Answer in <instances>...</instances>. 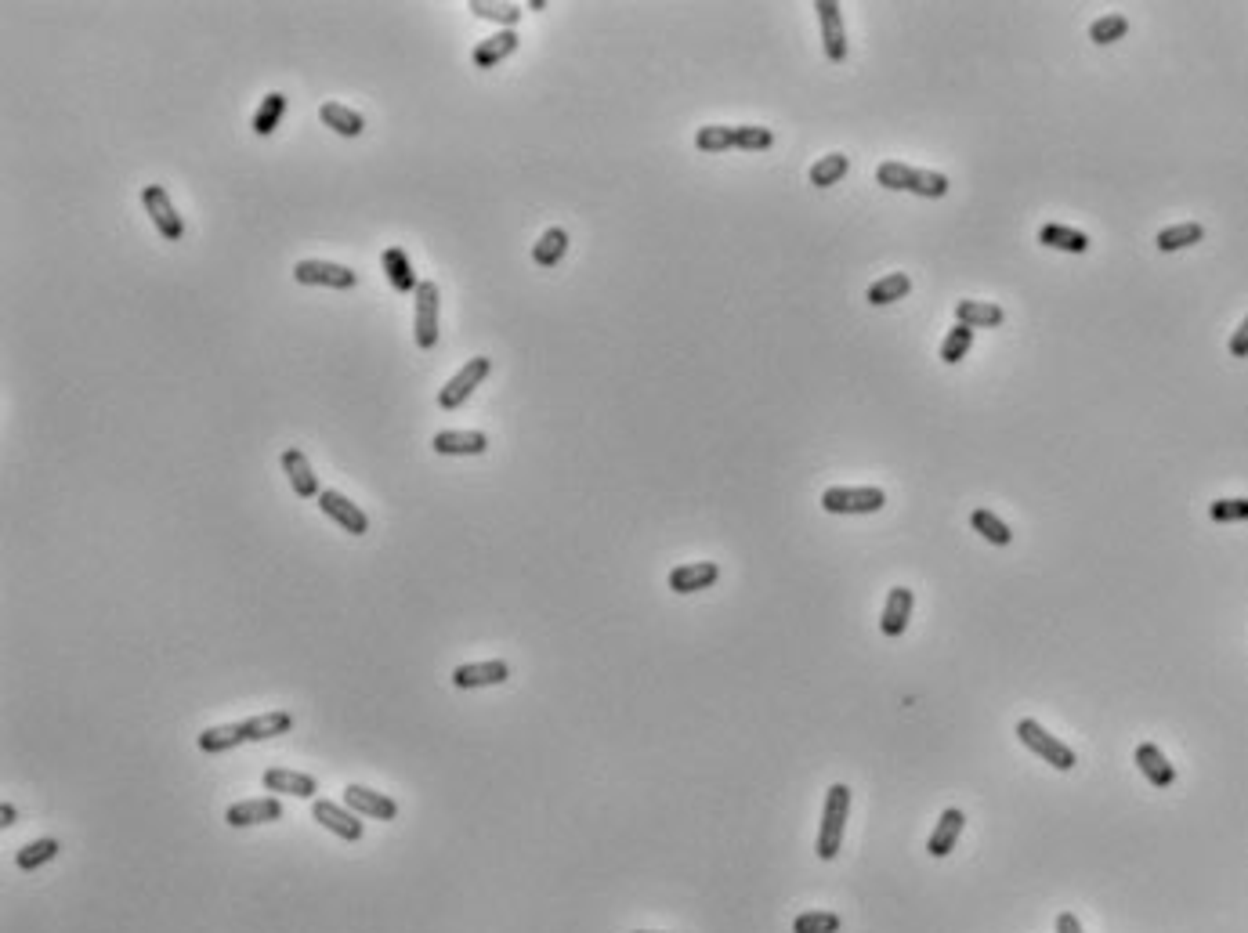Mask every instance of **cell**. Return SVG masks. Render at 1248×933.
I'll return each mask as SVG.
<instances>
[{"mask_svg":"<svg viewBox=\"0 0 1248 933\" xmlns=\"http://www.w3.org/2000/svg\"><path fill=\"white\" fill-rule=\"evenodd\" d=\"M818 22H822V44L829 62H843L847 58V33H843V11L836 0H814Z\"/></svg>","mask_w":1248,"mask_h":933,"instance_id":"cell-10","label":"cell"},{"mask_svg":"<svg viewBox=\"0 0 1248 933\" xmlns=\"http://www.w3.org/2000/svg\"><path fill=\"white\" fill-rule=\"evenodd\" d=\"M196 742L203 753H225V749H236L239 742H246V735H243V724H221V727H207Z\"/></svg>","mask_w":1248,"mask_h":933,"instance_id":"cell-33","label":"cell"},{"mask_svg":"<svg viewBox=\"0 0 1248 933\" xmlns=\"http://www.w3.org/2000/svg\"><path fill=\"white\" fill-rule=\"evenodd\" d=\"M142 203H145V210H149L152 225L160 228L163 239H181V236H185V221H181V214L174 210L171 196H167V189H163V185H145V189H142Z\"/></svg>","mask_w":1248,"mask_h":933,"instance_id":"cell-7","label":"cell"},{"mask_svg":"<svg viewBox=\"0 0 1248 933\" xmlns=\"http://www.w3.org/2000/svg\"><path fill=\"white\" fill-rule=\"evenodd\" d=\"M963 829H966V814L959 811V807H948V811L937 818L934 832H930V839H927L930 858H948L955 850V843H959V836H963Z\"/></svg>","mask_w":1248,"mask_h":933,"instance_id":"cell-15","label":"cell"},{"mask_svg":"<svg viewBox=\"0 0 1248 933\" xmlns=\"http://www.w3.org/2000/svg\"><path fill=\"white\" fill-rule=\"evenodd\" d=\"M717 579L720 568L713 561H691V565H681L670 572V590L673 594H699V590H710Z\"/></svg>","mask_w":1248,"mask_h":933,"instance_id":"cell-16","label":"cell"},{"mask_svg":"<svg viewBox=\"0 0 1248 933\" xmlns=\"http://www.w3.org/2000/svg\"><path fill=\"white\" fill-rule=\"evenodd\" d=\"M511 677V666L500 659L492 662H467V666H456L453 670V684L460 691H474V688H492V684H503V680Z\"/></svg>","mask_w":1248,"mask_h":933,"instance_id":"cell-12","label":"cell"},{"mask_svg":"<svg viewBox=\"0 0 1248 933\" xmlns=\"http://www.w3.org/2000/svg\"><path fill=\"white\" fill-rule=\"evenodd\" d=\"M565 250H568L565 228H547V232L539 236V243L532 246V261H536L539 268H554V264L565 257Z\"/></svg>","mask_w":1248,"mask_h":933,"instance_id":"cell-31","label":"cell"},{"mask_svg":"<svg viewBox=\"0 0 1248 933\" xmlns=\"http://www.w3.org/2000/svg\"><path fill=\"white\" fill-rule=\"evenodd\" d=\"M1209 518L1230 525V521H1248V500H1216L1209 507Z\"/></svg>","mask_w":1248,"mask_h":933,"instance_id":"cell-42","label":"cell"},{"mask_svg":"<svg viewBox=\"0 0 1248 933\" xmlns=\"http://www.w3.org/2000/svg\"><path fill=\"white\" fill-rule=\"evenodd\" d=\"M1201 239H1205V228H1201L1198 221H1180V225L1162 228L1154 243H1158L1162 254H1176V250H1187V246L1201 243Z\"/></svg>","mask_w":1248,"mask_h":933,"instance_id":"cell-28","label":"cell"},{"mask_svg":"<svg viewBox=\"0 0 1248 933\" xmlns=\"http://www.w3.org/2000/svg\"><path fill=\"white\" fill-rule=\"evenodd\" d=\"M695 149H702V152L735 149V127H724V123H710V127H699V131H695Z\"/></svg>","mask_w":1248,"mask_h":933,"instance_id":"cell-38","label":"cell"},{"mask_svg":"<svg viewBox=\"0 0 1248 933\" xmlns=\"http://www.w3.org/2000/svg\"><path fill=\"white\" fill-rule=\"evenodd\" d=\"M290 727H294V717L283 713V709H275V713H265V717L243 720V735H246V742H265V738L286 735Z\"/></svg>","mask_w":1248,"mask_h":933,"instance_id":"cell-27","label":"cell"},{"mask_svg":"<svg viewBox=\"0 0 1248 933\" xmlns=\"http://www.w3.org/2000/svg\"><path fill=\"white\" fill-rule=\"evenodd\" d=\"M431 449L438 456H482L489 449V438L482 431H438L431 438Z\"/></svg>","mask_w":1248,"mask_h":933,"instance_id":"cell-18","label":"cell"},{"mask_svg":"<svg viewBox=\"0 0 1248 933\" xmlns=\"http://www.w3.org/2000/svg\"><path fill=\"white\" fill-rule=\"evenodd\" d=\"M58 850H62V843H58L55 836L33 839V843H26V847H22L19 854H15V865H19L22 872H33V868H40V865H48V861H55V858H58Z\"/></svg>","mask_w":1248,"mask_h":933,"instance_id":"cell-32","label":"cell"},{"mask_svg":"<svg viewBox=\"0 0 1248 933\" xmlns=\"http://www.w3.org/2000/svg\"><path fill=\"white\" fill-rule=\"evenodd\" d=\"M319 120L326 123L330 131L341 134V138H359V134L366 131V120H362V116L355 113V109H348V105H341V102H326V105H322V109H319Z\"/></svg>","mask_w":1248,"mask_h":933,"instance_id":"cell-25","label":"cell"},{"mask_svg":"<svg viewBox=\"0 0 1248 933\" xmlns=\"http://www.w3.org/2000/svg\"><path fill=\"white\" fill-rule=\"evenodd\" d=\"M887 507V492L876 485H861V489H825L822 492V510L825 514H880Z\"/></svg>","mask_w":1248,"mask_h":933,"instance_id":"cell-4","label":"cell"},{"mask_svg":"<svg viewBox=\"0 0 1248 933\" xmlns=\"http://www.w3.org/2000/svg\"><path fill=\"white\" fill-rule=\"evenodd\" d=\"M634 933H652V930H634Z\"/></svg>","mask_w":1248,"mask_h":933,"instance_id":"cell-46","label":"cell"},{"mask_svg":"<svg viewBox=\"0 0 1248 933\" xmlns=\"http://www.w3.org/2000/svg\"><path fill=\"white\" fill-rule=\"evenodd\" d=\"M283 113H286V95H279V91H272V95H265V102L257 105V113H254V134H261V138H268V134H272L275 127H279V120H283Z\"/></svg>","mask_w":1248,"mask_h":933,"instance_id":"cell-35","label":"cell"},{"mask_svg":"<svg viewBox=\"0 0 1248 933\" xmlns=\"http://www.w3.org/2000/svg\"><path fill=\"white\" fill-rule=\"evenodd\" d=\"M1057 933H1086V930H1082V923H1078L1075 912H1060L1057 915Z\"/></svg>","mask_w":1248,"mask_h":933,"instance_id":"cell-44","label":"cell"},{"mask_svg":"<svg viewBox=\"0 0 1248 933\" xmlns=\"http://www.w3.org/2000/svg\"><path fill=\"white\" fill-rule=\"evenodd\" d=\"M279 460H283V471H286V478H290V485H294L297 496H304V500H319V478L312 474L308 456L290 445V449H283Z\"/></svg>","mask_w":1248,"mask_h":933,"instance_id":"cell-20","label":"cell"},{"mask_svg":"<svg viewBox=\"0 0 1248 933\" xmlns=\"http://www.w3.org/2000/svg\"><path fill=\"white\" fill-rule=\"evenodd\" d=\"M847 170H851V160H847L843 152H829V156H822V160L814 163L807 178H811L814 189H832V185H840V181L847 178Z\"/></svg>","mask_w":1248,"mask_h":933,"instance_id":"cell-30","label":"cell"},{"mask_svg":"<svg viewBox=\"0 0 1248 933\" xmlns=\"http://www.w3.org/2000/svg\"><path fill=\"white\" fill-rule=\"evenodd\" d=\"M312 814H315V821H322V829H330L333 836L348 839V843L362 839V821L355 818V811H351V807H341V803H330V800H319L312 807Z\"/></svg>","mask_w":1248,"mask_h":933,"instance_id":"cell-14","label":"cell"},{"mask_svg":"<svg viewBox=\"0 0 1248 933\" xmlns=\"http://www.w3.org/2000/svg\"><path fill=\"white\" fill-rule=\"evenodd\" d=\"M384 272H388L391 286H395L398 293H416V286H420L413 264H409V254L402 246H388V250H384Z\"/></svg>","mask_w":1248,"mask_h":933,"instance_id":"cell-26","label":"cell"},{"mask_svg":"<svg viewBox=\"0 0 1248 933\" xmlns=\"http://www.w3.org/2000/svg\"><path fill=\"white\" fill-rule=\"evenodd\" d=\"M970 525H974V532H981V536L988 539V543H995V547H1010V543H1013L1010 525L995 518L992 510H984V507L974 510V514H970Z\"/></svg>","mask_w":1248,"mask_h":933,"instance_id":"cell-34","label":"cell"},{"mask_svg":"<svg viewBox=\"0 0 1248 933\" xmlns=\"http://www.w3.org/2000/svg\"><path fill=\"white\" fill-rule=\"evenodd\" d=\"M283 818V803L268 796V800H243V803H232L225 811V821L232 829H250V825H265V821H279Z\"/></svg>","mask_w":1248,"mask_h":933,"instance_id":"cell-13","label":"cell"},{"mask_svg":"<svg viewBox=\"0 0 1248 933\" xmlns=\"http://www.w3.org/2000/svg\"><path fill=\"white\" fill-rule=\"evenodd\" d=\"M265 789L279 792V796H297V800H312L315 796V778L301 771H286V767H272L265 771Z\"/></svg>","mask_w":1248,"mask_h":933,"instance_id":"cell-22","label":"cell"},{"mask_svg":"<svg viewBox=\"0 0 1248 933\" xmlns=\"http://www.w3.org/2000/svg\"><path fill=\"white\" fill-rule=\"evenodd\" d=\"M416 311H413V330H416V344H420V348H435L438 344V301H442V297H438V283H431V279H420V286H416Z\"/></svg>","mask_w":1248,"mask_h":933,"instance_id":"cell-5","label":"cell"},{"mask_svg":"<svg viewBox=\"0 0 1248 933\" xmlns=\"http://www.w3.org/2000/svg\"><path fill=\"white\" fill-rule=\"evenodd\" d=\"M908 290H912V279L905 272H894V275H883L880 283H872L869 293H865V301L872 308H883V304H894V301H905Z\"/></svg>","mask_w":1248,"mask_h":933,"instance_id":"cell-29","label":"cell"},{"mask_svg":"<svg viewBox=\"0 0 1248 933\" xmlns=\"http://www.w3.org/2000/svg\"><path fill=\"white\" fill-rule=\"evenodd\" d=\"M344 803H348L351 811L366 814V818H377V821H395L398 818V803L384 792H373L366 785H344Z\"/></svg>","mask_w":1248,"mask_h":933,"instance_id":"cell-11","label":"cell"},{"mask_svg":"<svg viewBox=\"0 0 1248 933\" xmlns=\"http://www.w3.org/2000/svg\"><path fill=\"white\" fill-rule=\"evenodd\" d=\"M775 145V134L767 131V127H753V123H742L735 127V149H746V152H764Z\"/></svg>","mask_w":1248,"mask_h":933,"instance_id":"cell-41","label":"cell"},{"mask_svg":"<svg viewBox=\"0 0 1248 933\" xmlns=\"http://www.w3.org/2000/svg\"><path fill=\"white\" fill-rule=\"evenodd\" d=\"M294 279L301 286H333V290H348V286L359 283V275L351 272V268L333 264V261H297Z\"/></svg>","mask_w":1248,"mask_h":933,"instance_id":"cell-8","label":"cell"},{"mask_svg":"<svg viewBox=\"0 0 1248 933\" xmlns=\"http://www.w3.org/2000/svg\"><path fill=\"white\" fill-rule=\"evenodd\" d=\"M876 181H880L883 189H890V192H912V196H923V199L948 196L945 174H937V170L908 167V163H898V160L880 163V167H876Z\"/></svg>","mask_w":1248,"mask_h":933,"instance_id":"cell-1","label":"cell"},{"mask_svg":"<svg viewBox=\"0 0 1248 933\" xmlns=\"http://www.w3.org/2000/svg\"><path fill=\"white\" fill-rule=\"evenodd\" d=\"M840 926H843L840 915H832V912H804V915H796L793 933H840Z\"/></svg>","mask_w":1248,"mask_h":933,"instance_id":"cell-40","label":"cell"},{"mask_svg":"<svg viewBox=\"0 0 1248 933\" xmlns=\"http://www.w3.org/2000/svg\"><path fill=\"white\" fill-rule=\"evenodd\" d=\"M518 44H521V37L514 33V29H500V33L485 37L482 44L474 48V66H478V69H496L503 62V58H511L514 51H518Z\"/></svg>","mask_w":1248,"mask_h":933,"instance_id":"cell-21","label":"cell"},{"mask_svg":"<svg viewBox=\"0 0 1248 933\" xmlns=\"http://www.w3.org/2000/svg\"><path fill=\"white\" fill-rule=\"evenodd\" d=\"M970 348H974V330L963 326V322H955L952 330H948L945 344H941V362H945V366H955V362L966 359V351Z\"/></svg>","mask_w":1248,"mask_h":933,"instance_id":"cell-36","label":"cell"},{"mask_svg":"<svg viewBox=\"0 0 1248 933\" xmlns=\"http://www.w3.org/2000/svg\"><path fill=\"white\" fill-rule=\"evenodd\" d=\"M15 821H19V811H15L11 803H0V825L8 829V825H15Z\"/></svg>","mask_w":1248,"mask_h":933,"instance_id":"cell-45","label":"cell"},{"mask_svg":"<svg viewBox=\"0 0 1248 933\" xmlns=\"http://www.w3.org/2000/svg\"><path fill=\"white\" fill-rule=\"evenodd\" d=\"M1039 243L1050 246V250H1064V254H1086L1089 250L1086 232H1078V228H1068V225H1053V221L1039 228Z\"/></svg>","mask_w":1248,"mask_h":933,"instance_id":"cell-24","label":"cell"},{"mask_svg":"<svg viewBox=\"0 0 1248 933\" xmlns=\"http://www.w3.org/2000/svg\"><path fill=\"white\" fill-rule=\"evenodd\" d=\"M1230 355H1234V359H1248V315L1238 326V333L1230 337Z\"/></svg>","mask_w":1248,"mask_h":933,"instance_id":"cell-43","label":"cell"},{"mask_svg":"<svg viewBox=\"0 0 1248 933\" xmlns=\"http://www.w3.org/2000/svg\"><path fill=\"white\" fill-rule=\"evenodd\" d=\"M492 373V362L485 359V355H474V359H467V366L460 369V373H456L453 380H449V384L442 387V391H438V406L442 409H460L467 402V398L474 395V387L482 384L485 377H489Z\"/></svg>","mask_w":1248,"mask_h":933,"instance_id":"cell-6","label":"cell"},{"mask_svg":"<svg viewBox=\"0 0 1248 933\" xmlns=\"http://www.w3.org/2000/svg\"><path fill=\"white\" fill-rule=\"evenodd\" d=\"M1017 738H1021V742L1028 745V749L1035 756H1042L1046 764L1057 767V771H1071V767L1078 764L1075 749H1071V745H1064L1060 738H1053L1050 731H1046V727L1039 724V720H1021V724H1017Z\"/></svg>","mask_w":1248,"mask_h":933,"instance_id":"cell-3","label":"cell"},{"mask_svg":"<svg viewBox=\"0 0 1248 933\" xmlns=\"http://www.w3.org/2000/svg\"><path fill=\"white\" fill-rule=\"evenodd\" d=\"M319 510L326 514V518L337 521V525H341L344 532H351V536H366V532H369V518L362 514L359 507H355V503L348 500V496H344V492L322 489L319 492Z\"/></svg>","mask_w":1248,"mask_h":933,"instance_id":"cell-9","label":"cell"},{"mask_svg":"<svg viewBox=\"0 0 1248 933\" xmlns=\"http://www.w3.org/2000/svg\"><path fill=\"white\" fill-rule=\"evenodd\" d=\"M912 604H916V597H912L908 586H894V590H890L887 604H883V615H880V630L887 633V637H901V633L908 630Z\"/></svg>","mask_w":1248,"mask_h":933,"instance_id":"cell-19","label":"cell"},{"mask_svg":"<svg viewBox=\"0 0 1248 933\" xmlns=\"http://www.w3.org/2000/svg\"><path fill=\"white\" fill-rule=\"evenodd\" d=\"M1126 33H1129V19H1126V15H1100V19L1093 22V26H1089V40H1093V44H1100V48H1107V44L1122 40Z\"/></svg>","mask_w":1248,"mask_h":933,"instance_id":"cell-37","label":"cell"},{"mask_svg":"<svg viewBox=\"0 0 1248 933\" xmlns=\"http://www.w3.org/2000/svg\"><path fill=\"white\" fill-rule=\"evenodd\" d=\"M847 818H851V789H847L843 782H836V785H829V792H825L822 829H818V843H814V854H818L822 861H832L836 854H840Z\"/></svg>","mask_w":1248,"mask_h":933,"instance_id":"cell-2","label":"cell"},{"mask_svg":"<svg viewBox=\"0 0 1248 933\" xmlns=\"http://www.w3.org/2000/svg\"><path fill=\"white\" fill-rule=\"evenodd\" d=\"M471 11L478 19L500 22L503 29H514V22L521 19V4H489V0H471Z\"/></svg>","mask_w":1248,"mask_h":933,"instance_id":"cell-39","label":"cell"},{"mask_svg":"<svg viewBox=\"0 0 1248 933\" xmlns=\"http://www.w3.org/2000/svg\"><path fill=\"white\" fill-rule=\"evenodd\" d=\"M955 322H963L970 330H995L1006 322V311L988 301H959L955 304Z\"/></svg>","mask_w":1248,"mask_h":933,"instance_id":"cell-23","label":"cell"},{"mask_svg":"<svg viewBox=\"0 0 1248 933\" xmlns=\"http://www.w3.org/2000/svg\"><path fill=\"white\" fill-rule=\"evenodd\" d=\"M1133 760H1136V767H1140V774H1144V778L1154 785V789H1169V785L1176 782V767L1169 764V760H1165V753L1154 742L1136 745V756H1133Z\"/></svg>","mask_w":1248,"mask_h":933,"instance_id":"cell-17","label":"cell"}]
</instances>
